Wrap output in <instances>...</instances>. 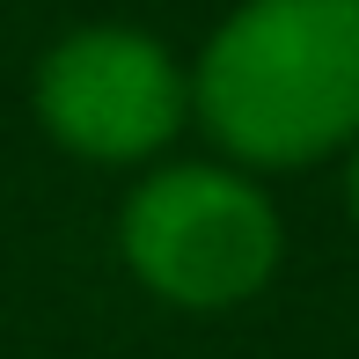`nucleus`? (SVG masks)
Wrapping results in <instances>:
<instances>
[{"label":"nucleus","instance_id":"nucleus-3","mask_svg":"<svg viewBox=\"0 0 359 359\" xmlns=\"http://www.w3.org/2000/svg\"><path fill=\"white\" fill-rule=\"evenodd\" d=\"M191 81L147 29H74L37 67V125L81 161H147L176 140Z\"/></svg>","mask_w":359,"mask_h":359},{"label":"nucleus","instance_id":"nucleus-2","mask_svg":"<svg viewBox=\"0 0 359 359\" xmlns=\"http://www.w3.org/2000/svg\"><path fill=\"white\" fill-rule=\"evenodd\" d=\"M118 250L169 308H235L279 271V213L242 169L176 161L125 198Z\"/></svg>","mask_w":359,"mask_h":359},{"label":"nucleus","instance_id":"nucleus-1","mask_svg":"<svg viewBox=\"0 0 359 359\" xmlns=\"http://www.w3.org/2000/svg\"><path fill=\"white\" fill-rule=\"evenodd\" d=\"M191 110L250 169L359 147V0H242L191 74Z\"/></svg>","mask_w":359,"mask_h":359},{"label":"nucleus","instance_id":"nucleus-4","mask_svg":"<svg viewBox=\"0 0 359 359\" xmlns=\"http://www.w3.org/2000/svg\"><path fill=\"white\" fill-rule=\"evenodd\" d=\"M352 220H359V147H352Z\"/></svg>","mask_w":359,"mask_h":359}]
</instances>
